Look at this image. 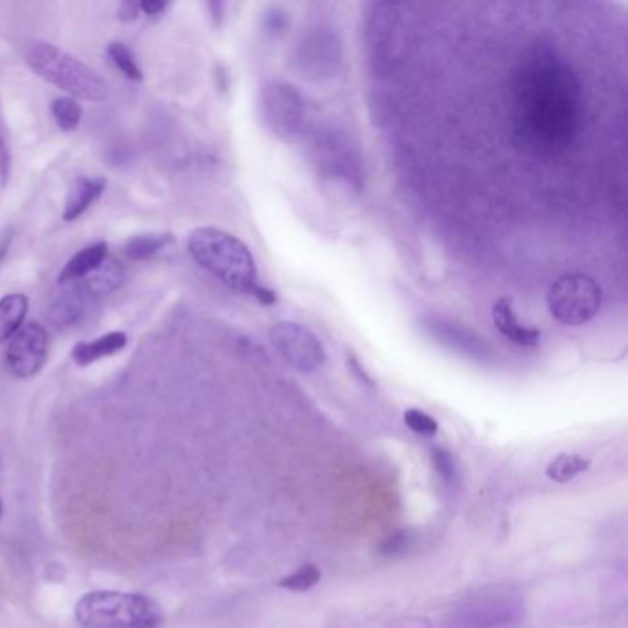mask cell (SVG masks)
Here are the masks:
<instances>
[{"instance_id": "8fae6325", "label": "cell", "mask_w": 628, "mask_h": 628, "mask_svg": "<svg viewBox=\"0 0 628 628\" xmlns=\"http://www.w3.org/2000/svg\"><path fill=\"white\" fill-rule=\"evenodd\" d=\"M422 328L428 336L441 343L442 347L459 352L468 358L483 360L490 354L489 345L483 338H479L470 328L441 315H426L422 319Z\"/></svg>"}, {"instance_id": "44dd1931", "label": "cell", "mask_w": 628, "mask_h": 628, "mask_svg": "<svg viewBox=\"0 0 628 628\" xmlns=\"http://www.w3.org/2000/svg\"><path fill=\"white\" fill-rule=\"evenodd\" d=\"M82 105L78 104L70 96L56 98L52 104V115L56 118V124L63 131H74L82 122Z\"/></svg>"}, {"instance_id": "8992f818", "label": "cell", "mask_w": 628, "mask_h": 628, "mask_svg": "<svg viewBox=\"0 0 628 628\" xmlns=\"http://www.w3.org/2000/svg\"><path fill=\"white\" fill-rule=\"evenodd\" d=\"M293 67L310 82L332 80L343 63V47L336 28L314 23L303 28L293 47Z\"/></svg>"}, {"instance_id": "6da1fadb", "label": "cell", "mask_w": 628, "mask_h": 628, "mask_svg": "<svg viewBox=\"0 0 628 628\" xmlns=\"http://www.w3.org/2000/svg\"><path fill=\"white\" fill-rule=\"evenodd\" d=\"M584 118L581 80L568 59L547 45L531 48L512 72V139L536 157H557L579 139Z\"/></svg>"}, {"instance_id": "5bb4252c", "label": "cell", "mask_w": 628, "mask_h": 628, "mask_svg": "<svg viewBox=\"0 0 628 628\" xmlns=\"http://www.w3.org/2000/svg\"><path fill=\"white\" fill-rule=\"evenodd\" d=\"M104 190L105 181L102 177H80L78 181H74V185L69 190L67 203H65L63 220H78L83 212L102 196Z\"/></svg>"}, {"instance_id": "1f68e13d", "label": "cell", "mask_w": 628, "mask_h": 628, "mask_svg": "<svg viewBox=\"0 0 628 628\" xmlns=\"http://www.w3.org/2000/svg\"><path fill=\"white\" fill-rule=\"evenodd\" d=\"M0 516H2V501H0Z\"/></svg>"}, {"instance_id": "f546056e", "label": "cell", "mask_w": 628, "mask_h": 628, "mask_svg": "<svg viewBox=\"0 0 628 628\" xmlns=\"http://www.w3.org/2000/svg\"><path fill=\"white\" fill-rule=\"evenodd\" d=\"M10 240H12V236H6L4 240H0V262H2V258L6 255V251H8V245H10Z\"/></svg>"}, {"instance_id": "4fadbf2b", "label": "cell", "mask_w": 628, "mask_h": 628, "mask_svg": "<svg viewBox=\"0 0 628 628\" xmlns=\"http://www.w3.org/2000/svg\"><path fill=\"white\" fill-rule=\"evenodd\" d=\"M124 279H126V271L122 268V264L117 258L107 255L98 268L74 284L83 291L85 297H105L118 290Z\"/></svg>"}, {"instance_id": "3957f363", "label": "cell", "mask_w": 628, "mask_h": 628, "mask_svg": "<svg viewBox=\"0 0 628 628\" xmlns=\"http://www.w3.org/2000/svg\"><path fill=\"white\" fill-rule=\"evenodd\" d=\"M308 153L325 194L349 203L360 196L365 187L363 159L347 133L336 128L315 131Z\"/></svg>"}, {"instance_id": "484cf974", "label": "cell", "mask_w": 628, "mask_h": 628, "mask_svg": "<svg viewBox=\"0 0 628 628\" xmlns=\"http://www.w3.org/2000/svg\"><path fill=\"white\" fill-rule=\"evenodd\" d=\"M431 459H433L435 470L439 472V476L442 477L444 483L452 485V483L457 481V466H455L454 457H452L450 452H446L444 448H433Z\"/></svg>"}, {"instance_id": "7a4b0ae2", "label": "cell", "mask_w": 628, "mask_h": 628, "mask_svg": "<svg viewBox=\"0 0 628 628\" xmlns=\"http://www.w3.org/2000/svg\"><path fill=\"white\" fill-rule=\"evenodd\" d=\"M188 253L199 268L209 271L212 277L233 290L255 297L262 286L249 247L227 231L199 227L188 236Z\"/></svg>"}, {"instance_id": "cb8c5ba5", "label": "cell", "mask_w": 628, "mask_h": 628, "mask_svg": "<svg viewBox=\"0 0 628 628\" xmlns=\"http://www.w3.org/2000/svg\"><path fill=\"white\" fill-rule=\"evenodd\" d=\"M12 142H10V131L4 120V113L0 107V185L4 187L12 174Z\"/></svg>"}, {"instance_id": "ba28073f", "label": "cell", "mask_w": 628, "mask_h": 628, "mask_svg": "<svg viewBox=\"0 0 628 628\" xmlns=\"http://www.w3.org/2000/svg\"><path fill=\"white\" fill-rule=\"evenodd\" d=\"M258 109L264 126L282 142L301 139L308 120L303 94L286 82H268L260 89Z\"/></svg>"}, {"instance_id": "603a6c76", "label": "cell", "mask_w": 628, "mask_h": 628, "mask_svg": "<svg viewBox=\"0 0 628 628\" xmlns=\"http://www.w3.org/2000/svg\"><path fill=\"white\" fill-rule=\"evenodd\" d=\"M319 581H321V570L314 564H306L295 573L280 579L279 586L291 590V592H306V590L314 588Z\"/></svg>"}, {"instance_id": "52a82bcc", "label": "cell", "mask_w": 628, "mask_h": 628, "mask_svg": "<svg viewBox=\"0 0 628 628\" xmlns=\"http://www.w3.org/2000/svg\"><path fill=\"white\" fill-rule=\"evenodd\" d=\"M603 290L590 275L566 273L547 291V308L566 326H582L599 314Z\"/></svg>"}, {"instance_id": "5b68a950", "label": "cell", "mask_w": 628, "mask_h": 628, "mask_svg": "<svg viewBox=\"0 0 628 628\" xmlns=\"http://www.w3.org/2000/svg\"><path fill=\"white\" fill-rule=\"evenodd\" d=\"M24 59L43 80L63 89L74 100L100 102L109 94V85L89 65L47 41H30L24 48Z\"/></svg>"}, {"instance_id": "f1b7e54d", "label": "cell", "mask_w": 628, "mask_h": 628, "mask_svg": "<svg viewBox=\"0 0 628 628\" xmlns=\"http://www.w3.org/2000/svg\"><path fill=\"white\" fill-rule=\"evenodd\" d=\"M137 12H139V6H135V4H131V2H128V4H122V6H120V17H122V19H135V17H137Z\"/></svg>"}, {"instance_id": "ac0fdd59", "label": "cell", "mask_w": 628, "mask_h": 628, "mask_svg": "<svg viewBox=\"0 0 628 628\" xmlns=\"http://www.w3.org/2000/svg\"><path fill=\"white\" fill-rule=\"evenodd\" d=\"M28 314V299L23 293H10L0 301V343H6L21 330Z\"/></svg>"}, {"instance_id": "d6986e66", "label": "cell", "mask_w": 628, "mask_h": 628, "mask_svg": "<svg viewBox=\"0 0 628 628\" xmlns=\"http://www.w3.org/2000/svg\"><path fill=\"white\" fill-rule=\"evenodd\" d=\"M590 468V461L577 454H560L546 468V476L555 483H570Z\"/></svg>"}, {"instance_id": "7402d4cb", "label": "cell", "mask_w": 628, "mask_h": 628, "mask_svg": "<svg viewBox=\"0 0 628 628\" xmlns=\"http://www.w3.org/2000/svg\"><path fill=\"white\" fill-rule=\"evenodd\" d=\"M107 54L113 61V65L117 67L126 78L133 80V82H139L142 80V70H140L137 59L133 56V52L129 50L124 43H111L107 48Z\"/></svg>"}, {"instance_id": "83f0119b", "label": "cell", "mask_w": 628, "mask_h": 628, "mask_svg": "<svg viewBox=\"0 0 628 628\" xmlns=\"http://www.w3.org/2000/svg\"><path fill=\"white\" fill-rule=\"evenodd\" d=\"M139 10L146 15H159L163 10H166V4L159 2V0H144V2H140Z\"/></svg>"}, {"instance_id": "e0dca14e", "label": "cell", "mask_w": 628, "mask_h": 628, "mask_svg": "<svg viewBox=\"0 0 628 628\" xmlns=\"http://www.w3.org/2000/svg\"><path fill=\"white\" fill-rule=\"evenodd\" d=\"M107 256V244L104 242H98V244L89 245L82 249L80 253L70 258L67 262V266L61 271L59 275V282L61 284H69V282H78L83 277H87L91 271L98 268Z\"/></svg>"}, {"instance_id": "9a60e30c", "label": "cell", "mask_w": 628, "mask_h": 628, "mask_svg": "<svg viewBox=\"0 0 628 628\" xmlns=\"http://www.w3.org/2000/svg\"><path fill=\"white\" fill-rule=\"evenodd\" d=\"M126 343H128V336L124 332H109L93 341L76 345L72 350V358L78 365H91L94 361L117 354L118 350L126 347Z\"/></svg>"}, {"instance_id": "30bf717a", "label": "cell", "mask_w": 628, "mask_h": 628, "mask_svg": "<svg viewBox=\"0 0 628 628\" xmlns=\"http://www.w3.org/2000/svg\"><path fill=\"white\" fill-rule=\"evenodd\" d=\"M47 356V330L37 321H30L8 341L6 367L15 378H32L43 369Z\"/></svg>"}, {"instance_id": "7c38bea8", "label": "cell", "mask_w": 628, "mask_h": 628, "mask_svg": "<svg viewBox=\"0 0 628 628\" xmlns=\"http://www.w3.org/2000/svg\"><path fill=\"white\" fill-rule=\"evenodd\" d=\"M492 321L494 326L500 330L501 336L511 341L518 347L533 349L538 347L542 341V332L533 326H525L518 315L514 312V306L509 297H501L492 306Z\"/></svg>"}, {"instance_id": "ffe728a7", "label": "cell", "mask_w": 628, "mask_h": 628, "mask_svg": "<svg viewBox=\"0 0 628 628\" xmlns=\"http://www.w3.org/2000/svg\"><path fill=\"white\" fill-rule=\"evenodd\" d=\"M170 242H172V234H139V236L129 238L128 244L124 247V253L129 260H144V258L157 255Z\"/></svg>"}, {"instance_id": "4dcf8cb0", "label": "cell", "mask_w": 628, "mask_h": 628, "mask_svg": "<svg viewBox=\"0 0 628 628\" xmlns=\"http://www.w3.org/2000/svg\"><path fill=\"white\" fill-rule=\"evenodd\" d=\"M350 363H352V365H354V367H356V369H360V367H358V363H356V360H354V358H352V360H350ZM361 378H365V380H367V376H365V373H361Z\"/></svg>"}, {"instance_id": "d4e9b609", "label": "cell", "mask_w": 628, "mask_h": 628, "mask_svg": "<svg viewBox=\"0 0 628 628\" xmlns=\"http://www.w3.org/2000/svg\"><path fill=\"white\" fill-rule=\"evenodd\" d=\"M404 422H406L409 430L417 433L420 437H433L439 431L437 420L420 409H408L404 413Z\"/></svg>"}, {"instance_id": "9c48e42d", "label": "cell", "mask_w": 628, "mask_h": 628, "mask_svg": "<svg viewBox=\"0 0 628 628\" xmlns=\"http://www.w3.org/2000/svg\"><path fill=\"white\" fill-rule=\"evenodd\" d=\"M269 341L280 358L301 373H315L325 365L326 352L321 339L304 325L280 321L271 326Z\"/></svg>"}, {"instance_id": "277c9868", "label": "cell", "mask_w": 628, "mask_h": 628, "mask_svg": "<svg viewBox=\"0 0 628 628\" xmlns=\"http://www.w3.org/2000/svg\"><path fill=\"white\" fill-rule=\"evenodd\" d=\"M82 628H161L163 610L153 599L129 592H91L74 608Z\"/></svg>"}, {"instance_id": "2e32d148", "label": "cell", "mask_w": 628, "mask_h": 628, "mask_svg": "<svg viewBox=\"0 0 628 628\" xmlns=\"http://www.w3.org/2000/svg\"><path fill=\"white\" fill-rule=\"evenodd\" d=\"M74 284V282H69ZM85 310V295L83 291L74 284L70 288L58 293L54 301L50 304V319L58 326L76 325Z\"/></svg>"}, {"instance_id": "4316f807", "label": "cell", "mask_w": 628, "mask_h": 628, "mask_svg": "<svg viewBox=\"0 0 628 628\" xmlns=\"http://www.w3.org/2000/svg\"><path fill=\"white\" fill-rule=\"evenodd\" d=\"M266 28H268V32H273V34L282 32V30L286 28V17H284V13L279 12V10H273V12L268 13V17H266Z\"/></svg>"}]
</instances>
